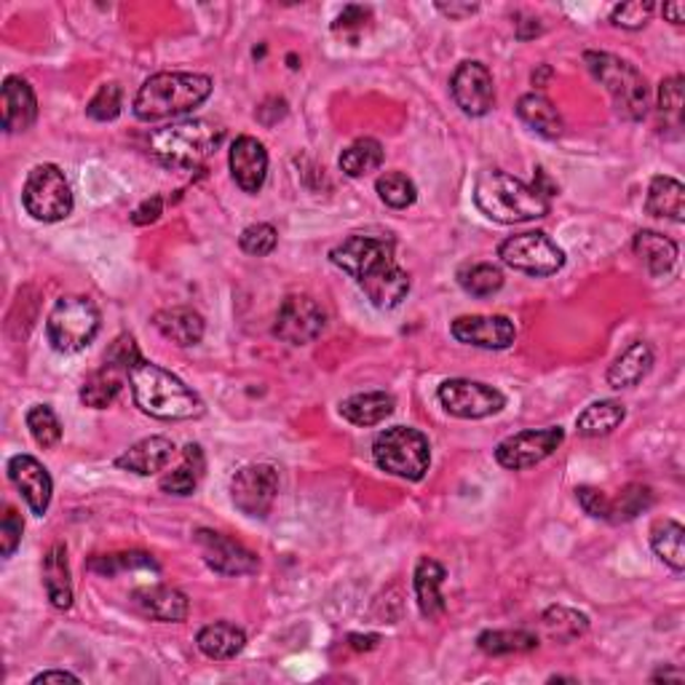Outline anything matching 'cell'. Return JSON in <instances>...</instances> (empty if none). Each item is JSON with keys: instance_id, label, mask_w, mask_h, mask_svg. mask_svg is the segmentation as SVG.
<instances>
[{"instance_id": "cell-1", "label": "cell", "mask_w": 685, "mask_h": 685, "mask_svg": "<svg viewBox=\"0 0 685 685\" xmlns=\"http://www.w3.org/2000/svg\"><path fill=\"white\" fill-rule=\"evenodd\" d=\"M329 262L357 279L378 311H391L410 295V274L397 262L394 239L354 234L329 252Z\"/></svg>"}, {"instance_id": "cell-2", "label": "cell", "mask_w": 685, "mask_h": 685, "mask_svg": "<svg viewBox=\"0 0 685 685\" xmlns=\"http://www.w3.org/2000/svg\"><path fill=\"white\" fill-rule=\"evenodd\" d=\"M474 203L479 212L500 226L542 220L552 209V199H546L533 182L517 180L504 169L479 171L474 182Z\"/></svg>"}, {"instance_id": "cell-3", "label": "cell", "mask_w": 685, "mask_h": 685, "mask_svg": "<svg viewBox=\"0 0 685 685\" xmlns=\"http://www.w3.org/2000/svg\"><path fill=\"white\" fill-rule=\"evenodd\" d=\"M129 386L137 407L158 420H193L203 415V401L177 375L148 359H137L129 370Z\"/></svg>"}, {"instance_id": "cell-4", "label": "cell", "mask_w": 685, "mask_h": 685, "mask_svg": "<svg viewBox=\"0 0 685 685\" xmlns=\"http://www.w3.org/2000/svg\"><path fill=\"white\" fill-rule=\"evenodd\" d=\"M215 81L203 72H156L135 97V116L142 123L186 116L212 97Z\"/></svg>"}, {"instance_id": "cell-5", "label": "cell", "mask_w": 685, "mask_h": 685, "mask_svg": "<svg viewBox=\"0 0 685 685\" xmlns=\"http://www.w3.org/2000/svg\"><path fill=\"white\" fill-rule=\"evenodd\" d=\"M222 140H226V129L220 123L207 121V118H190V121L156 129L148 137V150L167 169H196L217 153Z\"/></svg>"}, {"instance_id": "cell-6", "label": "cell", "mask_w": 685, "mask_h": 685, "mask_svg": "<svg viewBox=\"0 0 685 685\" xmlns=\"http://www.w3.org/2000/svg\"><path fill=\"white\" fill-rule=\"evenodd\" d=\"M584 62L624 121H643L648 116V81L635 64L608 51H586Z\"/></svg>"}, {"instance_id": "cell-7", "label": "cell", "mask_w": 685, "mask_h": 685, "mask_svg": "<svg viewBox=\"0 0 685 685\" xmlns=\"http://www.w3.org/2000/svg\"><path fill=\"white\" fill-rule=\"evenodd\" d=\"M373 460L380 471L391 474V477L420 483L431 466V445L418 428L391 426L375 437Z\"/></svg>"}, {"instance_id": "cell-8", "label": "cell", "mask_w": 685, "mask_h": 685, "mask_svg": "<svg viewBox=\"0 0 685 685\" xmlns=\"http://www.w3.org/2000/svg\"><path fill=\"white\" fill-rule=\"evenodd\" d=\"M100 308L83 295H64L46 319V338L59 354H78L95 343L100 332Z\"/></svg>"}, {"instance_id": "cell-9", "label": "cell", "mask_w": 685, "mask_h": 685, "mask_svg": "<svg viewBox=\"0 0 685 685\" xmlns=\"http://www.w3.org/2000/svg\"><path fill=\"white\" fill-rule=\"evenodd\" d=\"M22 203L38 222H59L72 215V188L57 163H38L24 180Z\"/></svg>"}, {"instance_id": "cell-10", "label": "cell", "mask_w": 685, "mask_h": 685, "mask_svg": "<svg viewBox=\"0 0 685 685\" xmlns=\"http://www.w3.org/2000/svg\"><path fill=\"white\" fill-rule=\"evenodd\" d=\"M498 257L504 266L528 276H555L565 266V252L542 230L509 236L498 247Z\"/></svg>"}, {"instance_id": "cell-11", "label": "cell", "mask_w": 685, "mask_h": 685, "mask_svg": "<svg viewBox=\"0 0 685 685\" xmlns=\"http://www.w3.org/2000/svg\"><path fill=\"white\" fill-rule=\"evenodd\" d=\"M279 496V471L271 464L244 466L230 479V500L244 517H268Z\"/></svg>"}, {"instance_id": "cell-12", "label": "cell", "mask_w": 685, "mask_h": 685, "mask_svg": "<svg viewBox=\"0 0 685 685\" xmlns=\"http://www.w3.org/2000/svg\"><path fill=\"white\" fill-rule=\"evenodd\" d=\"M437 399L447 413L464 420L490 418V415H496L506 407V397L498 388L469 378L445 380V384L439 386Z\"/></svg>"}, {"instance_id": "cell-13", "label": "cell", "mask_w": 685, "mask_h": 685, "mask_svg": "<svg viewBox=\"0 0 685 685\" xmlns=\"http://www.w3.org/2000/svg\"><path fill=\"white\" fill-rule=\"evenodd\" d=\"M565 431L559 426L549 428H528V431H519L506 437L504 443L496 447V460L504 469L509 471H525L538 466L546 460L552 453L563 445Z\"/></svg>"}, {"instance_id": "cell-14", "label": "cell", "mask_w": 685, "mask_h": 685, "mask_svg": "<svg viewBox=\"0 0 685 685\" xmlns=\"http://www.w3.org/2000/svg\"><path fill=\"white\" fill-rule=\"evenodd\" d=\"M327 314L311 295H289L276 314L274 335L289 346H308L325 332Z\"/></svg>"}, {"instance_id": "cell-15", "label": "cell", "mask_w": 685, "mask_h": 685, "mask_svg": "<svg viewBox=\"0 0 685 685\" xmlns=\"http://www.w3.org/2000/svg\"><path fill=\"white\" fill-rule=\"evenodd\" d=\"M193 542L199 546L203 563L209 570L220 573V576H249L260 568V559L252 549L236 542V538L217 533L209 528H199L193 533Z\"/></svg>"}, {"instance_id": "cell-16", "label": "cell", "mask_w": 685, "mask_h": 685, "mask_svg": "<svg viewBox=\"0 0 685 685\" xmlns=\"http://www.w3.org/2000/svg\"><path fill=\"white\" fill-rule=\"evenodd\" d=\"M450 95L464 116H487L496 105V86H493L490 70L483 62H460L458 70L453 72Z\"/></svg>"}, {"instance_id": "cell-17", "label": "cell", "mask_w": 685, "mask_h": 685, "mask_svg": "<svg viewBox=\"0 0 685 685\" xmlns=\"http://www.w3.org/2000/svg\"><path fill=\"white\" fill-rule=\"evenodd\" d=\"M453 338L464 346L485 348V351H504L517 340V327L509 316H458L450 327Z\"/></svg>"}, {"instance_id": "cell-18", "label": "cell", "mask_w": 685, "mask_h": 685, "mask_svg": "<svg viewBox=\"0 0 685 685\" xmlns=\"http://www.w3.org/2000/svg\"><path fill=\"white\" fill-rule=\"evenodd\" d=\"M9 471L11 485L17 487L19 496L24 498V504L30 506V512L36 517H43L49 512L51 504V493H54V483H51V474L38 458L32 456H14L6 466Z\"/></svg>"}, {"instance_id": "cell-19", "label": "cell", "mask_w": 685, "mask_h": 685, "mask_svg": "<svg viewBox=\"0 0 685 685\" xmlns=\"http://www.w3.org/2000/svg\"><path fill=\"white\" fill-rule=\"evenodd\" d=\"M228 163L236 186H239L244 193H257V190L266 186L268 150L266 145L255 140V137L241 135L239 140L230 145Z\"/></svg>"}, {"instance_id": "cell-20", "label": "cell", "mask_w": 685, "mask_h": 685, "mask_svg": "<svg viewBox=\"0 0 685 685\" xmlns=\"http://www.w3.org/2000/svg\"><path fill=\"white\" fill-rule=\"evenodd\" d=\"M131 605L145 618H153V622L163 624H180L190 614V599L180 589L167 584L140 586V589L131 592Z\"/></svg>"}, {"instance_id": "cell-21", "label": "cell", "mask_w": 685, "mask_h": 685, "mask_svg": "<svg viewBox=\"0 0 685 685\" xmlns=\"http://www.w3.org/2000/svg\"><path fill=\"white\" fill-rule=\"evenodd\" d=\"M0 108H3L6 135H19V131H28L38 118L36 91H32V86L24 81V78L9 76L3 83Z\"/></svg>"}, {"instance_id": "cell-22", "label": "cell", "mask_w": 685, "mask_h": 685, "mask_svg": "<svg viewBox=\"0 0 685 685\" xmlns=\"http://www.w3.org/2000/svg\"><path fill=\"white\" fill-rule=\"evenodd\" d=\"M175 443L169 437H145L137 445H131L127 453L116 458V466L121 471H131L137 477H150V474L163 471L175 458Z\"/></svg>"}, {"instance_id": "cell-23", "label": "cell", "mask_w": 685, "mask_h": 685, "mask_svg": "<svg viewBox=\"0 0 685 685\" xmlns=\"http://www.w3.org/2000/svg\"><path fill=\"white\" fill-rule=\"evenodd\" d=\"M447 573L437 559L431 557H420L418 565H415V599H418V608L424 618L428 622H437L439 616L445 614V595H443V584H445Z\"/></svg>"}, {"instance_id": "cell-24", "label": "cell", "mask_w": 685, "mask_h": 685, "mask_svg": "<svg viewBox=\"0 0 685 685\" xmlns=\"http://www.w3.org/2000/svg\"><path fill=\"white\" fill-rule=\"evenodd\" d=\"M153 325L163 338L180 348L199 346L203 340V332H207V321H203V316L188 306L163 308V311H158L153 316Z\"/></svg>"}, {"instance_id": "cell-25", "label": "cell", "mask_w": 685, "mask_h": 685, "mask_svg": "<svg viewBox=\"0 0 685 685\" xmlns=\"http://www.w3.org/2000/svg\"><path fill=\"white\" fill-rule=\"evenodd\" d=\"M129 380V367L118 365L113 359H105L97 373H91L81 386V401L91 410H105L118 399L123 384Z\"/></svg>"}, {"instance_id": "cell-26", "label": "cell", "mask_w": 685, "mask_h": 685, "mask_svg": "<svg viewBox=\"0 0 685 685\" xmlns=\"http://www.w3.org/2000/svg\"><path fill=\"white\" fill-rule=\"evenodd\" d=\"M651 367H654V348H651V343H629L614 359V365L608 367V386L616 388V391L637 386L651 373Z\"/></svg>"}, {"instance_id": "cell-27", "label": "cell", "mask_w": 685, "mask_h": 685, "mask_svg": "<svg viewBox=\"0 0 685 685\" xmlns=\"http://www.w3.org/2000/svg\"><path fill=\"white\" fill-rule=\"evenodd\" d=\"M43 589L49 603L57 610L72 608V582H70V563L64 544H54L43 557Z\"/></svg>"}, {"instance_id": "cell-28", "label": "cell", "mask_w": 685, "mask_h": 685, "mask_svg": "<svg viewBox=\"0 0 685 685\" xmlns=\"http://www.w3.org/2000/svg\"><path fill=\"white\" fill-rule=\"evenodd\" d=\"M397 407V399L386 391H367V394H354V397L340 401V415L348 424L359 428H370L384 424L388 415Z\"/></svg>"}, {"instance_id": "cell-29", "label": "cell", "mask_w": 685, "mask_h": 685, "mask_svg": "<svg viewBox=\"0 0 685 685\" xmlns=\"http://www.w3.org/2000/svg\"><path fill=\"white\" fill-rule=\"evenodd\" d=\"M517 116L525 127H530L536 135L546 137V140H557L565 129L563 116H559L555 102H552L549 97L538 95V91H530V95L519 97Z\"/></svg>"}, {"instance_id": "cell-30", "label": "cell", "mask_w": 685, "mask_h": 685, "mask_svg": "<svg viewBox=\"0 0 685 685\" xmlns=\"http://www.w3.org/2000/svg\"><path fill=\"white\" fill-rule=\"evenodd\" d=\"M196 645L207 658H215V662H230L244 651L247 645V635H244L241 627L230 622H215L207 624L196 637Z\"/></svg>"}, {"instance_id": "cell-31", "label": "cell", "mask_w": 685, "mask_h": 685, "mask_svg": "<svg viewBox=\"0 0 685 685\" xmlns=\"http://www.w3.org/2000/svg\"><path fill=\"white\" fill-rule=\"evenodd\" d=\"M632 249L641 257L651 276H667L677 262V244L656 230H637Z\"/></svg>"}, {"instance_id": "cell-32", "label": "cell", "mask_w": 685, "mask_h": 685, "mask_svg": "<svg viewBox=\"0 0 685 685\" xmlns=\"http://www.w3.org/2000/svg\"><path fill=\"white\" fill-rule=\"evenodd\" d=\"M648 215L662 217V220L683 222L685 220V188L681 180L669 175H658L651 180L648 199H645Z\"/></svg>"}, {"instance_id": "cell-33", "label": "cell", "mask_w": 685, "mask_h": 685, "mask_svg": "<svg viewBox=\"0 0 685 685\" xmlns=\"http://www.w3.org/2000/svg\"><path fill=\"white\" fill-rule=\"evenodd\" d=\"M624 418H627V407H624L622 401L599 399V401H592V405L578 415L576 428L582 437L595 439V437H605V434L616 431V428L624 424Z\"/></svg>"}, {"instance_id": "cell-34", "label": "cell", "mask_w": 685, "mask_h": 685, "mask_svg": "<svg viewBox=\"0 0 685 685\" xmlns=\"http://www.w3.org/2000/svg\"><path fill=\"white\" fill-rule=\"evenodd\" d=\"M542 629L549 641L573 643L589 632V616L576 608H565V605H552L549 610H544Z\"/></svg>"}, {"instance_id": "cell-35", "label": "cell", "mask_w": 685, "mask_h": 685, "mask_svg": "<svg viewBox=\"0 0 685 685\" xmlns=\"http://www.w3.org/2000/svg\"><path fill=\"white\" fill-rule=\"evenodd\" d=\"M182 460L180 469L169 471L167 477H161V490L169 493V496H190V493L196 490L203 477V469H207V460H203V450L199 445H186V450H182Z\"/></svg>"}, {"instance_id": "cell-36", "label": "cell", "mask_w": 685, "mask_h": 685, "mask_svg": "<svg viewBox=\"0 0 685 685\" xmlns=\"http://www.w3.org/2000/svg\"><path fill=\"white\" fill-rule=\"evenodd\" d=\"M477 648L487 656L528 654L538 648V637L528 629H487L477 637Z\"/></svg>"}, {"instance_id": "cell-37", "label": "cell", "mask_w": 685, "mask_h": 685, "mask_svg": "<svg viewBox=\"0 0 685 685\" xmlns=\"http://www.w3.org/2000/svg\"><path fill=\"white\" fill-rule=\"evenodd\" d=\"M685 530L675 519H662L651 530V546H654L656 557L667 563L675 573H683L685 568Z\"/></svg>"}, {"instance_id": "cell-38", "label": "cell", "mask_w": 685, "mask_h": 685, "mask_svg": "<svg viewBox=\"0 0 685 685\" xmlns=\"http://www.w3.org/2000/svg\"><path fill=\"white\" fill-rule=\"evenodd\" d=\"M384 158H386L384 145H380L378 140H373V137H361V140L348 145V148L343 150L338 163L348 177L357 180V177H365V175H370V171L384 167Z\"/></svg>"}, {"instance_id": "cell-39", "label": "cell", "mask_w": 685, "mask_h": 685, "mask_svg": "<svg viewBox=\"0 0 685 685\" xmlns=\"http://www.w3.org/2000/svg\"><path fill=\"white\" fill-rule=\"evenodd\" d=\"M458 285L471 298H493L504 287V274L493 262H474L458 271Z\"/></svg>"}, {"instance_id": "cell-40", "label": "cell", "mask_w": 685, "mask_h": 685, "mask_svg": "<svg viewBox=\"0 0 685 685\" xmlns=\"http://www.w3.org/2000/svg\"><path fill=\"white\" fill-rule=\"evenodd\" d=\"M654 506V490L648 485L632 483L618 493L616 498H610V519L608 523H629L637 514L648 512Z\"/></svg>"}, {"instance_id": "cell-41", "label": "cell", "mask_w": 685, "mask_h": 685, "mask_svg": "<svg viewBox=\"0 0 685 685\" xmlns=\"http://www.w3.org/2000/svg\"><path fill=\"white\" fill-rule=\"evenodd\" d=\"M375 190H378L380 201L391 209H407L418 199V188H415V182L405 171H386V175H380L378 182H375Z\"/></svg>"}, {"instance_id": "cell-42", "label": "cell", "mask_w": 685, "mask_h": 685, "mask_svg": "<svg viewBox=\"0 0 685 685\" xmlns=\"http://www.w3.org/2000/svg\"><path fill=\"white\" fill-rule=\"evenodd\" d=\"M24 424H28L32 439L43 450H51V447L62 443V424H59L57 413L49 405H32L28 415H24Z\"/></svg>"}, {"instance_id": "cell-43", "label": "cell", "mask_w": 685, "mask_h": 685, "mask_svg": "<svg viewBox=\"0 0 685 685\" xmlns=\"http://www.w3.org/2000/svg\"><path fill=\"white\" fill-rule=\"evenodd\" d=\"M683 76H672L658 86V116H662L664 129L683 127Z\"/></svg>"}, {"instance_id": "cell-44", "label": "cell", "mask_w": 685, "mask_h": 685, "mask_svg": "<svg viewBox=\"0 0 685 685\" xmlns=\"http://www.w3.org/2000/svg\"><path fill=\"white\" fill-rule=\"evenodd\" d=\"M89 568L100 576H116L118 570H158L156 559L150 555H142V552H123V555H100L89 563Z\"/></svg>"}, {"instance_id": "cell-45", "label": "cell", "mask_w": 685, "mask_h": 685, "mask_svg": "<svg viewBox=\"0 0 685 685\" xmlns=\"http://www.w3.org/2000/svg\"><path fill=\"white\" fill-rule=\"evenodd\" d=\"M123 108V91L118 83H102L100 91H97L95 97H91V102L86 105V116L91 118V121H116L118 116H121Z\"/></svg>"}, {"instance_id": "cell-46", "label": "cell", "mask_w": 685, "mask_h": 685, "mask_svg": "<svg viewBox=\"0 0 685 685\" xmlns=\"http://www.w3.org/2000/svg\"><path fill=\"white\" fill-rule=\"evenodd\" d=\"M276 244H279V234H276V228L268 226V222H255V226L244 228L239 236V247L255 257L271 255Z\"/></svg>"}, {"instance_id": "cell-47", "label": "cell", "mask_w": 685, "mask_h": 685, "mask_svg": "<svg viewBox=\"0 0 685 685\" xmlns=\"http://www.w3.org/2000/svg\"><path fill=\"white\" fill-rule=\"evenodd\" d=\"M654 11L656 6L651 0H632V3H622L610 11V22L622 30H643L654 17Z\"/></svg>"}, {"instance_id": "cell-48", "label": "cell", "mask_w": 685, "mask_h": 685, "mask_svg": "<svg viewBox=\"0 0 685 685\" xmlns=\"http://www.w3.org/2000/svg\"><path fill=\"white\" fill-rule=\"evenodd\" d=\"M22 533H24V523L22 517H19V512L14 506H6L3 509V523H0V555L11 557L19 549V544H22Z\"/></svg>"}, {"instance_id": "cell-49", "label": "cell", "mask_w": 685, "mask_h": 685, "mask_svg": "<svg viewBox=\"0 0 685 685\" xmlns=\"http://www.w3.org/2000/svg\"><path fill=\"white\" fill-rule=\"evenodd\" d=\"M576 498H578V504H582V509L589 514V517L610 519V498L605 496L599 487H589V485L578 487Z\"/></svg>"}, {"instance_id": "cell-50", "label": "cell", "mask_w": 685, "mask_h": 685, "mask_svg": "<svg viewBox=\"0 0 685 685\" xmlns=\"http://www.w3.org/2000/svg\"><path fill=\"white\" fill-rule=\"evenodd\" d=\"M370 9L367 6H346L340 11V17L332 22L335 32H348V30H365V24L370 22Z\"/></svg>"}, {"instance_id": "cell-51", "label": "cell", "mask_w": 685, "mask_h": 685, "mask_svg": "<svg viewBox=\"0 0 685 685\" xmlns=\"http://www.w3.org/2000/svg\"><path fill=\"white\" fill-rule=\"evenodd\" d=\"M161 215H163V196H150V199H145L140 207L135 209L131 222H135V226H150V222H156Z\"/></svg>"}, {"instance_id": "cell-52", "label": "cell", "mask_w": 685, "mask_h": 685, "mask_svg": "<svg viewBox=\"0 0 685 685\" xmlns=\"http://www.w3.org/2000/svg\"><path fill=\"white\" fill-rule=\"evenodd\" d=\"M437 11L450 19H466V17L477 14L479 6L477 3H437Z\"/></svg>"}, {"instance_id": "cell-53", "label": "cell", "mask_w": 685, "mask_h": 685, "mask_svg": "<svg viewBox=\"0 0 685 685\" xmlns=\"http://www.w3.org/2000/svg\"><path fill=\"white\" fill-rule=\"evenodd\" d=\"M32 683L41 685V683H81V677L72 675V672H64V669H49V672H41V675L32 677Z\"/></svg>"}, {"instance_id": "cell-54", "label": "cell", "mask_w": 685, "mask_h": 685, "mask_svg": "<svg viewBox=\"0 0 685 685\" xmlns=\"http://www.w3.org/2000/svg\"><path fill=\"white\" fill-rule=\"evenodd\" d=\"M542 36V24H538V19L528 17L525 22H517V38L519 41H530V38Z\"/></svg>"}, {"instance_id": "cell-55", "label": "cell", "mask_w": 685, "mask_h": 685, "mask_svg": "<svg viewBox=\"0 0 685 685\" xmlns=\"http://www.w3.org/2000/svg\"><path fill=\"white\" fill-rule=\"evenodd\" d=\"M664 17H667L672 24H677V28H681V24H685V3H681V0H675V3H667V6H664Z\"/></svg>"}, {"instance_id": "cell-56", "label": "cell", "mask_w": 685, "mask_h": 685, "mask_svg": "<svg viewBox=\"0 0 685 685\" xmlns=\"http://www.w3.org/2000/svg\"><path fill=\"white\" fill-rule=\"evenodd\" d=\"M552 76H555V72H552L549 64H542L538 70H533V86H536V89H546V83L552 81Z\"/></svg>"}, {"instance_id": "cell-57", "label": "cell", "mask_w": 685, "mask_h": 685, "mask_svg": "<svg viewBox=\"0 0 685 685\" xmlns=\"http://www.w3.org/2000/svg\"><path fill=\"white\" fill-rule=\"evenodd\" d=\"M348 641H351V645L357 651H370V648H375V643H378V637L375 635H370V637H359V635H351L348 637Z\"/></svg>"}, {"instance_id": "cell-58", "label": "cell", "mask_w": 685, "mask_h": 685, "mask_svg": "<svg viewBox=\"0 0 685 685\" xmlns=\"http://www.w3.org/2000/svg\"><path fill=\"white\" fill-rule=\"evenodd\" d=\"M651 681H664V683H667V681H675V683H683V672H677V669H667V672L658 669L656 675L651 677Z\"/></svg>"}]
</instances>
